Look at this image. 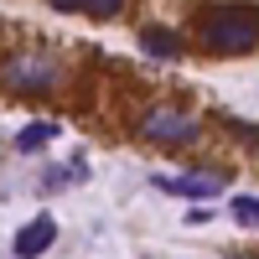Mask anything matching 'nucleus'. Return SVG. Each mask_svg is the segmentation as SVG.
<instances>
[{
	"instance_id": "obj_8",
	"label": "nucleus",
	"mask_w": 259,
	"mask_h": 259,
	"mask_svg": "<svg viewBox=\"0 0 259 259\" xmlns=\"http://www.w3.org/2000/svg\"><path fill=\"white\" fill-rule=\"evenodd\" d=\"M52 140H57V124H52V119H31V124L16 130V150H26V156L41 150V145H52Z\"/></svg>"
},
{
	"instance_id": "obj_6",
	"label": "nucleus",
	"mask_w": 259,
	"mask_h": 259,
	"mask_svg": "<svg viewBox=\"0 0 259 259\" xmlns=\"http://www.w3.org/2000/svg\"><path fill=\"white\" fill-rule=\"evenodd\" d=\"M140 47L150 52V57H161V62H177L187 47H182V36L177 31H166V26H145L140 31Z\"/></svg>"
},
{
	"instance_id": "obj_2",
	"label": "nucleus",
	"mask_w": 259,
	"mask_h": 259,
	"mask_svg": "<svg viewBox=\"0 0 259 259\" xmlns=\"http://www.w3.org/2000/svg\"><path fill=\"white\" fill-rule=\"evenodd\" d=\"M140 135H145V140H156V145H187V140H197V135H202V124L192 119L187 109L156 104V109H145V114H140Z\"/></svg>"
},
{
	"instance_id": "obj_4",
	"label": "nucleus",
	"mask_w": 259,
	"mask_h": 259,
	"mask_svg": "<svg viewBox=\"0 0 259 259\" xmlns=\"http://www.w3.org/2000/svg\"><path fill=\"white\" fill-rule=\"evenodd\" d=\"M52 244H57V218H47V212H41V218H31L26 228L16 233L11 254H16V259H41V254H47Z\"/></svg>"
},
{
	"instance_id": "obj_10",
	"label": "nucleus",
	"mask_w": 259,
	"mask_h": 259,
	"mask_svg": "<svg viewBox=\"0 0 259 259\" xmlns=\"http://www.w3.org/2000/svg\"><path fill=\"white\" fill-rule=\"evenodd\" d=\"M83 177H89L83 166H57L52 177H47V187H68V182H83Z\"/></svg>"
},
{
	"instance_id": "obj_1",
	"label": "nucleus",
	"mask_w": 259,
	"mask_h": 259,
	"mask_svg": "<svg viewBox=\"0 0 259 259\" xmlns=\"http://www.w3.org/2000/svg\"><path fill=\"white\" fill-rule=\"evenodd\" d=\"M197 41L218 57H244L254 52L259 41V16L254 6H212L202 21H197Z\"/></svg>"
},
{
	"instance_id": "obj_7",
	"label": "nucleus",
	"mask_w": 259,
	"mask_h": 259,
	"mask_svg": "<svg viewBox=\"0 0 259 259\" xmlns=\"http://www.w3.org/2000/svg\"><path fill=\"white\" fill-rule=\"evenodd\" d=\"M52 11H78V16H94V21H114L124 11V0H52Z\"/></svg>"
},
{
	"instance_id": "obj_3",
	"label": "nucleus",
	"mask_w": 259,
	"mask_h": 259,
	"mask_svg": "<svg viewBox=\"0 0 259 259\" xmlns=\"http://www.w3.org/2000/svg\"><path fill=\"white\" fill-rule=\"evenodd\" d=\"M6 89H26V94H41V89H52L57 83V62L47 57V52H21V57H11L6 62Z\"/></svg>"
},
{
	"instance_id": "obj_11",
	"label": "nucleus",
	"mask_w": 259,
	"mask_h": 259,
	"mask_svg": "<svg viewBox=\"0 0 259 259\" xmlns=\"http://www.w3.org/2000/svg\"><path fill=\"white\" fill-rule=\"evenodd\" d=\"M244 259H249V254H244Z\"/></svg>"
},
{
	"instance_id": "obj_9",
	"label": "nucleus",
	"mask_w": 259,
	"mask_h": 259,
	"mask_svg": "<svg viewBox=\"0 0 259 259\" xmlns=\"http://www.w3.org/2000/svg\"><path fill=\"white\" fill-rule=\"evenodd\" d=\"M228 212H233L244 228H254V223H259V197H254V192H244V197H233V207H228Z\"/></svg>"
},
{
	"instance_id": "obj_5",
	"label": "nucleus",
	"mask_w": 259,
	"mask_h": 259,
	"mask_svg": "<svg viewBox=\"0 0 259 259\" xmlns=\"http://www.w3.org/2000/svg\"><path fill=\"white\" fill-rule=\"evenodd\" d=\"M156 187L161 192H177V197H192V202H207V197L223 192V177H218V171H207V177H161Z\"/></svg>"
}]
</instances>
